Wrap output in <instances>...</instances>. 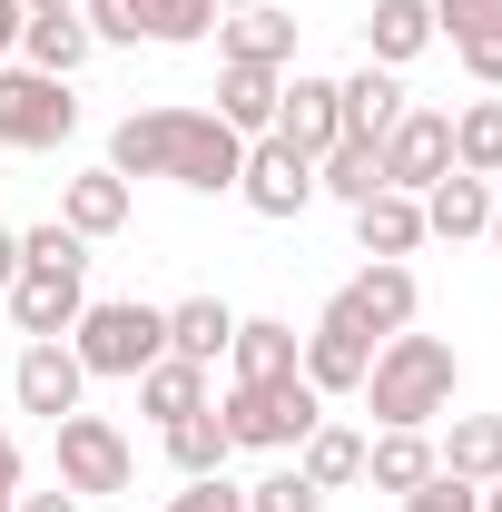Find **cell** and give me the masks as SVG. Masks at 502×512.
Listing matches in <instances>:
<instances>
[{
	"label": "cell",
	"instance_id": "42",
	"mask_svg": "<svg viewBox=\"0 0 502 512\" xmlns=\"http://www.w3.org/2000/svg\"><path fill=\"white\" fill-rule=\"evenodd\" d=\"M10 276H20V237L0 227V296H10Z\"/></svg>",
	"mask_w": 502,
	"mask_h": 512
},
{
	"label": "cell",
	"instance_id": "36",
	"mask_svg": "<svg viewBox=\"0 0 502 512\" xmlns=\"http://www.w3.org/2000/svg\"><path fill=\"white\" fill-rule=\"evenodd\" d=\"M404 512H483V483H453V473H434V483H414V493H404Z\"/></svg>",
	"mask_w": 502,
	"mask_h": 512
},
{
	"label": "cell",
	"instance_id": "4",
	"mask_svg": "<svg viewBox=\"0 0 502 512\" xmlns=\"http://www.w3.org/2000/svg\"><path fill=\"white\" fill-rule=\"evenodd\" d=\"M217 424H227V444H237V453H296L315 424H325V394H315L306 375H276V384H227Z\"/></svg>",
	"mask_w": 502,
	"mask_h": 512
},
{
	"label": "cell",
	"instance_id": "30",
	"mask_svg": "<svg viewBox=\"0 0 502 512\" xmlns=\"http://www.w3.org/2000/svg\"><path fill=\"white\" fill-rule=\"evenodd\" d=\"M375 188H384V158L365 148V138H335V148L315 158V197H345V207H365Z\"/></svg>",
	"mask_w": 502,
	"mask_h": 512
},
{
	"label": "cell",
	"instance_id": "5",
	"mask_svg": "<svg viewBox=\"0 0 502 512\" xmlns=\"http://www.w3.org/2000/svg\"><path fill=\"white\" fill-rule=\"evenodd\" d=\"M79 138V99H69V79H50V69H20L0 60V148H69Z\"/></svg>",
	"mask_w": 502,
	"mask_h": 512
},
{
	"label": "cell",
	"instance_id": "23",
	"mask_svg": "<svg viewBox=\"0 0 502 512\" xmlns=\"http://www.w3.org/2000/svg\"><path fill=\"white\" fill-rule=\"evenodd\" d=\"M355 247H365V256H394V266H404V256L424 247V197L375 188L365 207H355Z\"/></svg>",
	"mask_w": 502,
	"mask_h": 512
},
{
	"label": "cell",
	"instance_id": "11",
	"mask_svg": "<svg viewBox=\"0 0 502 512\" xmlns=\"http://www.w3.org/2000/svg\"><path fill=\"white\" fill-rule=\"evenodd\" d=\"M345 316L365 325V335H404V325L424 316V286H414V266H394V256H365V276L345 286Z\"/></svg>",
	"mask_w": 502,
	"mask_h": 512
},
{
	"label": "cell",
	"instance_id": "2",
	"mask_svg": "<svg viewBox=\"0 0 502 512\" xmlns=\"http://www.w3.org/2000/svg\"><path fill=\"white\" fill-rule=\"evenodd\" d=\"M453 384H463V355L443 345V335H384L375 345V375H365V404H375V424H404V434H424L434 414H453Z\"/></svg>",
	"mask_w": 502,
	"mask_h": 512
},
{
	"label": "cell",
	"instance_id": "38",
	"mask_svg": "<svg viewBox=\"0 0 502 512\" xmlns=\"http://www.w3.org/2000/svg\"><path fill=\"white\" fill-rule=\"evenodd\" d=\"M453 60L473 69V79H483V89H502V40H463V50H453Z\"/></svg>",
	"mask_w": 502,
	"mask_h": 512
},
{
	"label": "cell",
	"instance_id": "10",
	"mask_svg": "<svg viewBox=\"0 0 502 512\" xmlns=\"http://www.w3.org/2000/svg\"><path fill=\"white\" fill-rule=\"evenodd\" d=\"M0 306H10V325H20L30 345H50V335H69V325H79V306H89V276H69V266H20Z\"/></svg>",
	"mask_w": 502,
	"mask_h": 512
},
{
	"label": "cell",
	"instance_id": "31",
	"mask_svg": "<svg viewBox=\"0 0 502 512\" xmlns=\"http://www.w3.org/2000/svg\"><path fill=\"white\" fill-rule=\"evenodd\" d=\"M453 168H463V178H502V99L453 109Z\"/></svg>",
	"mask_w": 502,
	"mask_h": 512
},
{
	"label": "cell",
	"instance_id": "25",
	"mask_svg": "<svg viewBox=\"0 0 502 512\" xmlns=\"http://www.w3.org/2000/svg\"><path fill=\"white\" fill-rule=\"evenodd\" d=\"M434 463L453 473V483H502V414H453Z\"/></svg>",
	"mask_w": 502,
	"mask_h": 512
},
{
	"label": "cell",
	"instance_id": "32",
	"mask_svg": "<svg viewBox=\"0 0 502 512\" xmlns=\"http://www.w3.org/2000/svg\"><path fill=\"white\" fill-rule=\"evenodd\" d=\"M20 266H69V276H89V237H69L60 217H40V227H20Z\"/></svg>",
	"mask_w": 502,
	"mask_h": 512
},
{
	"label": "cell",
	"instance_id": "18",
	"mask_svg": "<svg viewBox=\"0 0 502 512\" xmlns=\"http://www.w3.org/2000/svg\"><path fill=\"white\" fill-rule=\"evenodd\" d=\"M296 325L286 316H237V335H227V384H276V375H296Z\"/></svg>",
	"mask_w": 502,
	"mask_h": 512
},
{
	"label": "cell",
	"instance_id": "35",
	"mask_svg": "<svg viewBox=\"0 0 502 512\" xmlns=\"http://www.w3.org/2000/svg\"><path fill=\"white\" fill-rule=\"evenodd\" d=\"M79 20L99 50H138V0H79Z\"/></svg>",
	"mask_w": 502,
	"mask_h": 512
},
{
	"label": "cell",
	"instance_id": "14",
	"mask_svg": "<svg viewBox=\"0 0 502 512\" xmlns=\"http://www.w3.org/2000/svg\"><path fill=\"white\" fill-rule=\"evenodd\" d=\"M217 60L296 69V20H286L276 0H237V10H217Z\"/></svg>",
	"mask_w": 502,
	"mask_h": 512
},
{
	"label": "cell",
	"instance_id": "12",
	"mask_svg": "<svg viewBox=\"0 0 502 512\" xmlns=\"http://www.w3.org/2000/svg\"><path fill=\"white\" fill-rule=\"evenodd\" d=\"M10 394H20V414H79V394H89V375H79V355H69V335H50V345H20V365H10Z\"/></svg>",
	"mask_w": 502,
	"mask_h": 512
},
{
	"label": "cell",
	"instance_id": "7",
	"mask_svg": "<svg viewBox=\"0 0 502 512\" xmlns=\"http://www.w3.org/2000/svg\"><path fill=\"white\" fill-rule=\"evenodd\" d=\"M296 375H306L315 394H365V375H375V335L345 316V296H325V316L306 325V345H296Z\"/></svg>",
	"mask_w": 502,
	"mask_h": 512
},
{
	"label": "cell",
	"instance_id": "17",
	"mask_svg": "<svg viewBox=\"0 0 502 512\" xmlns=\"http://www.w3.org/2000/svg\"><path fill=\"white\" fill-rule=\"evenodd\" d=\"M276 99H286V69L217 60V119L237 128V138H266V128H276Z\"/></svg>",
	"mask_w": 502,
	"mask_h": 512
},
{
	"label": "cell",
	"instance_id": "15",
	"mask_svg": "<svg viewBox=\"0 0 502 512\" xmlns=\"http://www.w3.org/2000/svg\"><path fill=\"white\" fill-rule=\"evenodd\" d=\"M404 109H414V99H404V69H345V79H335V119H345V138H365V148H384V128L404 119Z\"/></svg>",
	"mask_w": 502,
	"mask_h": 512
},
{
	"label": "cell",
	"instance_id": "28",
	"mask_svg": "<svg viewBox=\"0 0 502 512\" xmlns=\"http://www.w3.org/2000/svg\"><path fill=\"white\" fill-rule=\"evenodd\" d=\"M227 424H217V404H207V414H178V424H168V473H178V483H207V473H227Z\"/></svg>",
	"mask_w": 502,
	"mask_h": 512
},
{
	"label": "cell",
	"instance_id": "8",
	"mask_svg": "<svg viewBox=\"0 0 502 512\" xmlns=\"http://www.w3.org/2000/svg\"><path fill=\"white\" fill-rule=\"evenodd\" d=\"M384 188H404V197H424L434 178H453V109H404V119L384 128Z\"/></svg>",
	"mask_w": 502,
	"mask_h": 512
},
{
	"label": "cell",
	"instance_id": "16",
	"mask_svg": "<svg viewBox=\"0 0 502 512\" xmlns=\"http://www.w3.org/2000/svg\"><path fill=\"white\" fill-rule=\"evenodd\" d=\"M128 207H138V188H128L119 168H79V178L60 188V227L99 247V237H119V227H128Z\"/></svg>",
	"mask_w": 502,
	"mask_h": 512
},
{
	"label": "cell",
	"instance_id": "20",
	"mask_svg": "<svg viewBox=\"0 0 502 512\" xmlns=\"http://www.w3.org/2000/svg\"><path fill=\"white\" fill-rule=\"evenodd\" d=\"M89 60H99V40H89V20H79V10H40V20H20V69L79 79Z\"/></svg>",
	"mask_w": 502,
	"mask_h": 512
},
{
	"label": "cell",
	"instance_id": "39",
	"mask_svg": "<svg viewBox=\"0 0 502 512\" xmlns=\"http://www.w3.org/2000/svg\"><path fill=\"white\" fill-rule=\"evenodd\" d=\"M10 512H79V493H69V483H60V493H20Z\"/></svg>",
	"mask_w": 502,
	"mask_h": 512
},
{
	"label": "cell",
	"instance_id": "46",
	"mask_svg": "<svg viewBox=\"0 0 502 512\" xmlns=\"http://www.w3.org/2000/svg\"><path fill=\"white\" fill-rule=\"evenodd\" d=\"M10 503H20V493H0V512H10Z\"/></svg>",
	"mask_w": 502,
	"mask_h": 512
},
{
	"label": "cell",
	"instance_id": "6",
	"mask_svg": "<svg viewBox=\"0 0 502 512\" xmlns=\"http://www.w3.org/2000/svg\"><path fill=\"white\" fill-rule=\"evenodd\" d=\"M50 453H60V483L79 503H109V493L138 483V453H128V434L109 414H60V424H50Z\"/></svg>",
	"mask_w": 502,
	"mask_h": 512
},
{
	"label": "cell",
	"instance_id": "40",
	"mask_svg": "<svg viewBox=\"0 0 502 512\" xmlns=\"http://www.w3.org/2000/svg\"><path fill=\"white\" fill-rule=\"evenodd\" d=\"M20 20H30V10H20V0H0V60H20Z\"/></svg>",
	"mask_w": 502,
	"mask_h": 512
},
{
	"label": "cell",
	"instance_id": "19",
	"mask_svg": "<svg viewBox=\"0 0 502 512\" xmlns=\"http://www.w3.org/2000/svg\"><path fill=\"white\" fill-rule=\"evenodd\" d=\"M434 50V0H375L365 10V60L375 69H414Z\"/></svg>",
	"mask_w": 502,
	"mask_h": 512
},
{
	"label": "cell",
	"instance_id": "33",
	"mask_svg": "<svg viewBox=\"0 0 502 512\" xmlns=\"http://www.w3.org/2000/svg\"><path fill=\"white\" fill-rule=\"evenodd\" d=\"M434 40H502V0H434Z\"/></svg>",
	"mask_w": 502,
	"mask_h": 512
},
{
	"label": "cell",
	"instance_id": "9",
	"mask_svg": "<svg viewBox=\"0 0 502 512\" xmlns=\"http://www.w3.org/2000/svg\"><path fill=\"white\" fill-rule=\"evenodd\" d=\"M237 197H247V217H306L315 207V158H296L286 138H247V168H237Z\"/></svg>",
	"mask_w": 502,
	"mask_h": 512
},
{
	"label": "cell",
	"instance_id": "34",
	"mask_svg": "<svg viewBox=\"0 0 502 512\" xmlns=\"http://www.w3.org/2000/svg\"><path fill=\"white\" fill-rule=\"evenodd\" d=\"M247 512H325V493H315L296 463H276L266 483H247Z\"/></svg>",
	"mask_w": 502,
	"mask_h": 512
},
{
	"label": "cell",
	"instance_id": "37",
	"mask_svg": "<svg viewBox=\"0 0 502 512\" xmlns=\"http://www.w3.org/2000/svg\"><path fill=\"white\" fill-rule=\"evenodd\" d=\"M168 512H247V483L207 473V483H188V493H168Z\"/></svg>",
	"mask_w": 502,
	"mask_h": 512
},
{
	"label": "cell",
	"instance_id": "13",
	"mask_svg": "<svg viewBox=\"0 0 502 512\" xmlns=\"http://www.w3.org/2000/svg\"><path fill=\"white\" fill-rule=\"evenodd\" d=\"M266 138H286L296 158H325V148L345 138V119H335V79L286 69V99H276V128H266Z\"/></svg>",
	"mask_w": 502,
	"mask_h": 512
},
{
	"label": "cell",
	"instance_id": "27",
	"mask_svg": "<svg viewBox=\"0 0 502 512\" xmlns=\"http://www.w3.org/2000/svg\"><path fill=\"white\" fill-rule=\"evenodd\" d=\"M296 473H306L315 493H345V483H365V434H345V424H315L306 444H296Z\"/></svg>",
	"mask_w": 502,
	"mask_h": 512
},
{
	"label": "cell",
	"instance_id": "3",
	"mask_svg": "<svg viewBox=\"0 0 502 512\" xmlns=\"http://www.w3.org/2000/svg\"><path fill=\"white\" fill-rule=\"evenodd\" d=\"M69 355L89 384H138L168 355V306H138V296H89L69 325Z\"/></svg>",
	"mask_w": 502,
	"mask_h": 512
},
{
	"label": "cell",
	"instance_id": "1",
	"mask_svg": "<svg viewBox=\"0 0 502 512\" xmlns=\"http://www.w3.org/2000/svg\"><path fill=\"white\" fill-rule=\"evenodd\" d=\"M119 178H168L188 197H237V168H247V138L217 119V109H128L109 128V158Z\"/></svg>",
	"mask_w": 502,
	"mask_h": 512
},
{
	"label": "cell",
	"instance_id": "45",
	"mask_svg": "<svg viewBox=\"0 0 502 512\" xmlns=\"http://www.w3.org/2000/svg\"><path fill=\"white\" fill-rule=\"evenodd\" d=\"M483 512H502V483H483Z\"/></svg>",
	"mask_w": 502,
	"mask_h": 512
},
{
	"label": "cell",
	"instance_id": "43",
	"mask_svg": "<svg viewBox=\"0 0 502 512\" xmlns=\"http://www.w3.org/2000/svg\"><path fill=\"white\" fill-rule=\"evenodd\" d=\"M483 237H493V256H502V188H493V227H483Z\"/></svg>",
	"mask_w": 502,
	"mask_h": 512
},
{
	"label": "cell",
	"instance_id": "26",
	"mask_svg": "<svg viewBox=\"0 0 502 512\" xmlns=\"http://www.w3.org/2000/svg\"><path fill=\"white\" fill-rule=\"evenodd\" d=\"M227 335H237V306L227 296H178L168 306V355H188V365H217Z\"/></svg>",
	"mask_w": 502,
	"mask_h": 512
},
{
	"label": "cell",
	"instance_id": "41",
	"mask_svg": "<svg viewBox=\"0 0 502 512\" xmlns=\"http://www.w3.org/2000/svg\"><path fill=\"white\" fill-rule=\"evenodd\" d=\"M0 493H20V444L0 434Z\"/></svg>",
	"mask_w": 502,
	"mask_h": 512
},
{
	"label": "cell",
	"instance_id": "24",
	"mask_svg": "<svg viewBox=\"0 0 502 512\" xmlns=\"http://www.w3.org/2000/svg\"><path fill=\"white\" fill-rule=\"evenodd\" d=\"M207 404H217V394H207V365H188V355H158V365L138 375V414H148L158 434H168L178 414H207Z\"/></svg>",
	"mask_w": 502,
	"mask_h": 512
},
{
	"label": "cell",
	"instance_id": "21",
	"mask_svg": "<svg viewBox=\"0 0 502 512\" xmlns=\"http://www.w3.org/2000/svg\"><path fill=\"white\" fill-rule=\"evenodd\" d=\"M493 227V178H434L424 188V237H443V247H463V237H483Z\"/></svg>",
	"mask_w": 502,
	"mask_h": 512
},
{
	"label": "cell",
	"instance_id": "22",
	"mask_svg": "<svg viewBox=\"0 0 502 512\" xmlns=\"http://www.w3.org/2000/svg\"><path fill=\"white\" fill-rule=\"evenodd\" d=\"M443 463H434V434H404V424H384V434H365V483L375 493H414V483H434Z\"/></svg>",
	"mask_w": 502,
	"mask_h": 512
},
{
	"label": "cell",
	"instance_id": "44",
	"mask_svg": "<svg viewBox=\"0 0 502 512\" xmlns=\"http://www.w3.org/2000/svg\"><path fill=\"white\" fill-rule=\"evenodd\" d=\"M20 10H30V20H40V10H79V0H20Z\"/></svg>",
	"mask_w": 502,
	"mask_h": 512
},
{
	"label": "cell",
	"instance_id": "29",
	"mask_svg": "<svg viewBox=\"0 0 502 512\" xmlns=\"http://www.w3.org/2000/svg\"><path fill=\"white\" fill-rule=\"evenodd\" d=\"M138 40H158V50H207V40H217V0H138Z\"/></svg>",
	"mask_w": 502,
	"mask_h": 512
}]
</instances>
